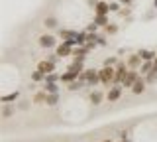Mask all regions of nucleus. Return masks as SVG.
<instances>
[{"instance_id": "nucleus-1", "label": "nucleus", "mask_w": 157, "mask_h": 142, "mask_svg": "<svg viewBox=\"0 0 157 142\" xmlns=\"http://www.w3.org/2000/svg\"><path fill=\"white\" fill-rule=\"evenodd\" d=\"M78 79L85 81L86 85H92V87H94L96 83H100V73H98V69H85L81 75H78Z\"/></svg>"}, {"instance_id": "nucleus-2", "label": "nucleus", "mask_w": 157, "mask_h": 142, "mask_svg": "<svg viewBox=\"0 0 157 142\" xmlns=\"http://www.w3.org/2000/svg\"><path fill=\"white\" fill-rule=\"evenodd\" d=\"M100 73V83L102 85H110V83H114V75H116V67H102V69H98Z\"/></svg>"}, {"instance_id": "nucleus-3", "label": "nucleus", "mask_w": 157, "mask_h": 142, "mask_svg": "<svg viewBox=\"0 0 157 142\" xmlns=\"http://www.w3.org/2000/svg\"><path fill=\"white\" fill-rule=\"evenodd\" d=\"M128 71H130V67H128V63H124V61L116 63V75H114V85H122V81L126 79Z\"/></svg>"}, {"instance_id": "nucleus-4", "label": "nucleus", "mask_w": 157, "mask_h": 142, "mask_svg": "<svg viewBox=\"0 0 157 142\" xmlns=\"http://www.w3.org/2000/svg\"><path fill=\"white\" fill-rule=\"evenodd\" d=\"M137 79H140V73H137L136 69H130V71H128V75H126V79L122 81V87H130V89H132V87L136 85Z\"/></svg>"}, {"instance_id": "nucleus-5", "label": "nucleus", "mask_w": 157, "mask_h": 142, "mask_svg": "<svg viewBox=\"0 0 157 142\" xmlns=\"http://www.w3.org/2000/svg\"><path fill=\"white\" fill-rule=\"evenodd\" d=\"M78 75H81V73H78V71L67 69V71H65V73H63V75H61V83H67V85H69V83L77 81V79H78Z\"/></svg>"}, {"instance_id": "nucleus-6", "label": "nucleus", "mask_w": 157, "mask_h": 142, "mask_svg": "<svg viewBox=\"0 0 157 142\" xmlns=\"http://www.w3.org/2000/svg\"><path fill=\"white\" fill-rule=\"evenodd\" d=\"M94 12L98 14V16H108V12H110V4H108L106 0H100V2H96Z\"/></svg>"}, {"instance_id": "nucleus-7", "label": "nucleus", "mask_w": 157, "mask_h": 142, "mask_svg": "<svg viewBox=\"0 0 157 142\" xmlns=\"http://www.w3.org/2000/svg\"><path fill=\"white\" fill-rule=\"evenodd\" d=\"M122 89H124L122 85H114V87H112V89L108 91V103H114V101L120 99V97H122Z\"/></svg>"}, {"instance_id": "nucleus-8", "label": "nucleus", "mask_w": 157, "mask_h": 142, "mask_svg": "<svg viewBox=\"0 0 157 142\" xmlns=\"http://www.w3.org/2000/svg\"><path fill=\"white\" fill-rule=\"evenodd\" d=\"M37 69H39V71H43V73L47 75V73H53V71H55V63L49 61V59L39 61V63H37Z\"/></svg>"}, {"instance_id": "nucleus-9", "label": "nucleus", "mask_w": 157, "mask_h": 142, "mask_svg": "<svg viewBox=\"0 0 157 142\" xmlns=\"http://www.w3.org/2000/svg\"><path fill=\"white\" fill-rule=\"evenodd\" d=\"M55 43H57V40H55L53 36H49V34H47V36H41V38H39V46H41V47H53Z\"/></svg>"}, {"instance_id": "nucleus-10", "label": "nucleus", "mask_w": 157, "mask_h": 142, "mask_svg": "<svg viewBox=\"0 0 157 142\" xmlns=\"http://www.w3.org/2000/svg\"><path fill=\"white\" fill-rule=\"evenodd\" d=\"M71 53H73V47L67 46L65 42H61V46H57V55L59 57H67V55H71Z\"/></svg>"}, {"instance_id": "nucleus-11", "label": "nucleus", "mask_w": 157, "mask_h": 142, "mask_svg": "<svg viewBox=\"0 0 157 142\" xmlns=\"http://www.w3.org/2000/svg\"><path fill=\"white\" fill-rule=\"evenodd\" d=\"M140 63H144V61H141V57H140V53H134V55L128 57V67H130V69L140 67Z\"/></svg>"}, {"instance_id": "nucleus-12", "label": "nucleus", "mask_w": 157, "mask_h": 142, "mask_svg": "<svg viewBox=\"0 0 157 142\" xmlns=\"http://www.w3.org/2000/svg\"><path fill=\"white\" fill-rule=\"evenodd\" d=\"M140 57H141V61H155L157 53L151 50H140Z\"/></svg>"}, {"instance_id": "nucleus-13", "label": "nucleus", "mask_w": 157, "mask_h": 142, "mask_svg": "<svg viewBox=\"0 0 157 142\" xmlns=\"http://www.w3.org/2000/svg\"><path fill=\"white\" fill-rule=\"evenodd\" d=\"M102 99H104V93H102V91H90V103H92L94 107L100 105Z\"/></svg>"}, {"instance_id": "nucleus-14", "label": "nucleus", "mask_w": 157, "mask_h": 142, "mask_svg": "<svg viewBox=\"0 0 157 142\" xmlns=\"http://www.w3.org/2000/svg\"><path fill=\"white\" fill-rule=\"evenodd\" d=\"M145 87H147V83H145L144 79H137L136 85L132 87V93H136V95H141V93H145Z\"/></svg>"}, {"instance_id": "nucleus-15", "label": "nucleus", "mask_w": 157, "mask_h": 142, "mask_svg": "<svg viewBox=\"0 0 157 142\" xmlns=\"http://www.w3.org/2000/svg\"><path fill=\"white\" fill-rule=\"evenodd\" d=\"M45 101H47V93L45 91H39V93L33 95V103H36V105H43Z\"/></svg>"}, {"instance_id": "nucleus-16", "label": "nucleus", "mask_w": 157, "mask_h": 142, "mask_svg": "<svg viewBox=\"0 0 157 142\" xmlns=\"http://www.w3.org/2000/svg\"><path fill=\"white\" fill-rule=\"evenodd\" d=\"M57 103H59V93H51V95L47 93V101H45V105H49V107H55Z\"/></svg>"}, {"instance_id": "nucleus-17", "label": "nucleus", "mask_w": 157, "mask_h": 142, "mask_svg": "<svg viewBox=\"0 0 157 142\" xmlns=\"http://www.w3.org/2000/svg\"><path fill=\"white\" fill-rule=\"evenodd\" d=\"M153 67H155V61H144L140 73H149V71H153Z\"/></svg>"}, {"instance_id": "nucleus-18", "label": "nucleus", "mask_w": 157, "mask_h": 142, "mask_svg": "<svg viewBox=\"0 0 157 142\" xmlns=\"http://www.w3.org/2000/svg\"><path fill=\"white\" fill-rule=\"evenodd\" d=\"M18 95H20V93H18V91H14V93H10V95H2V99H0V101H2L4 105H8L10 101H16V99H18Z\"/></svg>"}, {"instance_id": "nucleus-19", "label": "nucleus", "mask_w": 157, "mask_h": 142, "mask_svg": "<svg viewBox=\"0 0 157 142\" xmlns=\"http://www.w3.org/2000/svg\"><path fill=\"white\" fill-rule=\"evenodd\" d=\"M78 32H73V30H59V36L63 38V40H69V38H77Z\"/></svg>"}, {"instance_id": "nucleus-20", "label": "nucleus", "mask_w": 157, "mask_h": 142, "mask_svg": "<svg viewBox=\"0 0 157 142\" xmlns=\"http://www.w3.org/2000/svg\"><path fill=\"white\" fill-rule=\"evenodd\" d=\"M32 81H45V73H43V71H39V69H36V71H33L32 73Z\"/></svg>"}, {"instance_id": "nucleus-21", "label": "nucleus", "mask_w": 157, "mask_h": 142, "mask_svg": "<svg viewBox=\"0 0 157 142\" xmlns=\"http://www.w3.org/2000/svg\"><path fill=\"white\" fill-rule=\"evenodd\" d=\"M43 91L45 93H59V87H57V83H45V87H43Z\"/></svg>"}, {"instance_id": "nucleus-22", "label": "nucleus", "mask_w": 157, "mask_h": 142, "mask_svg": "<svg viewBox=\"0 0 157 142\" xmlns=\"http://www.w3.org/2000/svg\"><path fill=\"white\" fill-rule=\"evenodd\" d=\"M57 81H61V75H59V73H47L45 75V83H57Z\"/></svg>"}, {"instance_id": "nucleus-23", "label": "nucleus", "mask_w": 157, "mask_h": 142, "mask_svg": "<svg viewBox=\"0 0 157 142\" xmlns=\"http://www.w3.org/2000/svg\"><path fill=\"white\" fill-rule=\"evenodd\" d=\"M94 24H96V26H108V16H98V14H96V16H94Z\"/></svg>"}, {"instance_id": "nucleus-24", "label": "nucleus", "mask_w": 157, "mask_h": 142, "mask_svg": "<svg viewBox=\"0 0 157 142\" xmlns=\"http://www.w3.org/2000/svg\"><path fill=\"white\" fill-rule=\"evenodd\" d=\"M43 26H45V28H55V26H57V18L47 16L45 20H43Z\"/></svg>"}, {"instance_id": "nucleus-25", "label": "nucleus", "mask_w": 157, "mask_h": 142, "mask_svg": "<svg viewBox=\"0 0 157 142\" xmlns=\"http://www.w3.org/2000/svg\"><path fill=\"white\" fill-rule=\"evenodd\" d=\"M82 83H85V81H81V79H77V81H73V83H69V85H67V89H69V91H77V89H81V87H82Z\"/></svg>"}, {"instance_id": "nucleus-26", "label": "nucleus", "mask_w": 157, "mask_h": 142, "mask_svg": "<svg viewBox=\"0 0 157 142\" xmlns=\"http://www.w3.org/2000/svg\"><path fill=\"white\" fill-rule=\"evenodd\" d=\"M153 81H157V67H153V71L147 73V79H145L147 85H149V83H153Z\"/></svg>"}, {"instance_id": "nucleus-27", "label": "nucleus", "mask_w": 157, "mask_h": 142, "mask_svg": "<svg viewBox=\"0 0 157 142\" xmlns=\"http://www.w3.org/2000/svg\"><path fill=\"white\" fill-rule=\"evenodd\" d=\"M116 32H118L116 24H108V26H106V34H110V36H112V34H116Z\"/></svg>"}, {"instance_id": "nucleus-28", "label": "nucleus", "mask_w": 157, "mask_h": 142, "mask_svg": "<svg viewBox=\"0 0 157 142\" xmlns=\"http://www.w3.org/2000/svg\"><path fill=\"white\" fill-rule=\"evenodd\" d=\"M96 28H98V26H96L94 22H92V24H88V26H86V34H94V32H96Z\"/></svg>"}, {"instance_id": "nucleus-29", "label": "nucleus", "mask_w": 157, "mask_h": 142, "mask_svg": "<svg viewBox=\"0 0 157 142\" xmlns=\"http://www.w3.org/2000/svg\"><path fill=\"white\" fill-rule=\"evenodd\" d=\"M114 63H116V57H106V59H104V65L106 67H112Z\"/></svg>"}, {"instance_id": "nucleus-30", "label": "nucleus", "mask_w": 157, "mask_h": 142, "mask_svg": "<svg viewBox=\"0 0 157 142\" xmlns=\"http://www.w3.org/2000/svg\"><path fill=\"white\" fill-rule=\"evenodd\" d=\"M12 112H14V111H12V109H10V107L6 105V107H4V111H2V116H4V119H8V116L12 115Z\"/></svg>"}, {"instance_id": "nucleus-31", "label": "nucleus", "mask_w": 157, "mask_h": 142, "mask_svg": "<svg viewBox=\"0 0 157 142\" xmlns=\"http://www.w3.org/2000/svg\"><path fill=\"white\" fill-rule=\"evenodd\" d=\"M120 10V2H110V12H118Z\"/></svg>"}, {"instance_id": "nucleus-32", "label": "nucleus", "mask_w": 157, "mask_h": 142, "mask_svg": "<svg viewBox=\"0 0 157 142\" xmlns=\"http://www.w3.org/2000/svg\"><path fill=\"white\" fill-rule=\"evenodd\" d=\"M96 43H98V46H106V38L98 36V38H96Z\"/></svg>"}, {"instance_id": "nucleus-33", "label": "nucleus", "mask_w": 157, "mask_h": 142, "mask_svg": "<svg viewBox=\"0 0 157 142\" xmlns=\"http://www.w3.org/2000/svg\"><path fill=\"white\" fill-rule=\"evenodd\" d=\"M132 0H120V4H130Z\"/></svg>"}, {"instance_id": "nucleus-34", "label": "nucleus", "mask_w": 157, "mask_h": 142, "mask_svg": "<svg viewBox=\"0 0 157 142\" xmlns=\"http://www.w3.org/2000/svg\"><path fill=\"white\" fill-rule=\"evenodd\" d=\"M153 8H157V0H153Z\"/></svg>"}, {"instance_id": "nucleus-35", "label": "nucleus", "mask_w": 157, "mask_h": 142, "mask_svg": "<svg viewBox=\"0 0 157 142\" xmlns=\"http://www.w3.org/2000/svg\"><path fill=\"white\" fill-rule=\"evenodd\" d=\"M102 142H112V140H110V138H106V140H102Z\"/></svg>"}, {"instance_id": "nucleus-36", "label": "nucleus", "mask_w": 157, "mask_h": 142, "mask_svg": "<svg viewBox=\"0 0 157 142\" xmlns=\"http://www.w3.org/2000/svg\"><path fill=\"white\" fill-rule=\"evenodd\" d=\"M122 142H130V140H128V138H124V140H122Z\"/></svg>"}, {"instance_id": "nucleus-37", "label": "nucleus", "mask_w": 157, "mask_h": 142, "mask_svg": "<svg viewBox=\"0 0 157 142\" xmlns=\"http://www.w3.org/2000/svg\"><path fill=\"white\" fill-rule=\"evenodd\" d=\"M155 67H157V57H155Z\"/></svg>"}]
</instances>
